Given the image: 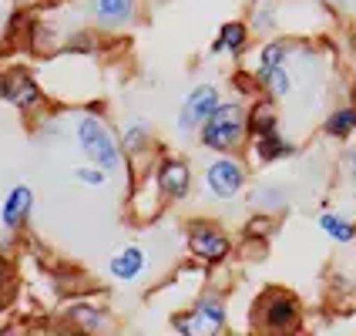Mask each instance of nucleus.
<instances>
[{
    "instance_id": "c756f323",
    "label": "nucleus",
    "mask_w": 356,
    "mask_h": 336,
    "mask_svg": "<svg viewBox=\"0 0 356 336\" xmlns=\"http://www.w3.org/2000/svg\"><path fill=\"white\" fill-rule=\"evenodd\" d=\"M0 91H3V71H0Z\"/></svg>"
},
{
    "instance_id": "a878e982",
    "label": "nucleus",
    "mask_w": 356,
    "mask_h": 336,
    "mask_svg": "<svg viewBox=\"0 0 356 336\" xmlns=\"http://www.w3.org/2000/svg\"><path fill=\"white\" fill-rule=\"evenodd\" d=\"M10 279H14V262L0 253V296H10Z\"/></svg>"
},
{
    "instance_id": "dca6fc26",
    "label": "nucleus",
    "mask_w": 356,
    "mask_h": 336,
    "mask_svg": "<svg viewBox=\"0 0 356 336\" xmlns=\"http://www.w3.org/2000/svg\"><path fill=\"white\" fill-rule=\"evenodd\" d=\"M282 128V118H279V101L266 98V95H256V101L249 104V138L256 135H269V131H279Z\"/></svg>"
},
{
    "instance_id": "412c9836",
    "label": "nucleus",
    "mask_w": 356,
    "mask_h": 336,
    "mask_svg": "<svg viewBox=\"0 0 356 336\" xmlns=\"http://www.w3.org/2000/svg\"><path fill=\"white\" fill-rule=\"evenodd\" d=\"M316 225H319V232L330 239V242H337V246H353L356 242V222L339 216V212H319Z\"/></svg>"
},
{
    "instance_id": "4468645a",
    "label": "nucleus",
    "mask_w": 356,
    "mask_h": 336,
    "mask_svg": "<svg viewBox=\"0 0 356 336\" xmlns=\"http://www.w3.org/2000/svg\"><path fill=\"white\" fill-rule=\"evenodd\" d=\"M249 40H252V27L245 24V20H225L222 27H218L216 40H212V47H209V54H229V58H242L245 51H249Z\"/></svg>"
},
{
    "instance_id": "5701e85b",
    "label": "nucleus",
    "mask_w": 356,
    "mask_h": 336,
    "mask_svg": "<svg viewBox=\"0 0 356 336\" xmlns=\"http://www.w3.org/2000/svg\"><path fill=\"white\" fill-rule=\"evenodd\" d=\"M71 175H74V182H78V185H84V189H104V185L111 182V172H108V168H101V165H95V161H84V165H78Z\"/></svg>"
},
{
    "instance_id": "c85d7f7f",
    "label": "nucleus",
    "mask_w": 356,
    "mask_h": 336,
    "mask_svg": "<svg viewBox=\"0 0 356 336\" xmlns=\"http://www.w3.org/2000/svg\"><path fill=\"white\" fill-rule=\"evenodd\" d=\"M350 44H353V54H356V31H353V40H350Z\"/></svg>"
},
{
    "instance_id": "bb28decb",
    "label": "nucleus",
    "mask_w": 356,
    "mask_h": 336,
    "mask_svg": "<svg viewBox=\"0 0 356 336\" xmlns=\"http://www.w3.org/2000/svg\"><path fill=\"white\" fill-rule=\"evenodd\" d=\"M346 172H350V178L356 182V145L346 148Z\"/></svg>"
},
{
    "instance_id": "f03ea898",
    "label": "nucleus",
    "mask_w": 356,
    "mask_h": 336,
    "mask_svg": "<svg viewBox=\"0 0 356 336\" xmlns=\"http://www.w3.org/2000/svg\"><path fill=\"white\" fill-rule=\"evenodd\" d=\"M74 145L84 155V161H95L101 168H108L111 175H118L121 168L131 165L124 148H121V135L98 111H81L74 118Z\"/></svg>"
},
{
    "instance_id": "aec40b11",
    "label": "nucleus",
    "mask_w": 356,
    "mask_h": 336,
    "mask_svg": "<svg viewBox=\"0 0 356 336\" xmlns=\"http://www.w3.org/2000/svg\"><path fill=\"white\" fill-rule=\"evenodd\" d=\"M323 135L333 141H350L356 135V104H337L326 118H323Z\"/></svg>"
},
{
    "instance_id": "b1692460",
    "label": "nucleus",
    "mask_w": 356,
    "mask_h": 336,
    "mask_svg": "<svg viewBox=\"0 0 356 336\" xmlns=\"http://www.w3.org/2000/svg\"><path fill=\"white\" fill-rule=\"evenodd\" d=\"M273 232H276V216H269V212H256V218L245 222V239H269Z\"/></svg>"
},
{
    "instance_id": "f3484780",
    "label": "nucleus",
    "mask_w": 356,
    "mask_h": 336,
    "mask_svg": "<svg viewBox=\"0 0 356 336\" xmlns=\"http://www.w3.org/2000/svg\"><path fill=\"white\" fill-rule=\"evenodd\" d=\"M152 141H155V135H152V125L145 118L128 121V125L121 128V148H124L128 161L145 159V155L152 152Z\"/></svg>"
},
{
    "instance_id": "f8f14e48",
    "label": "nucleus",
    "mask_w": 356,
    "mask_h": 336,
    "mask_svg": "<svg viewBox=\"0 0 356 336\" xmlns=\"http://www.w3.org/2000/svg\"><path fill=\"white\" fill-rule=\"evenodd\" d=\"M249 152H252V159L259 165H279V161H289L296 155V141H289L282 135V128L279 131H269V135H256V138H249Z\"/></svg>"
},
{
    "instance_id": "6e6552de",
    "label": "nucleus",
    "mask_w": 356,
    "mask_h": 336,
    "mask_svg": "<svg viewBox=\"0 0 356 336\" xmlns=\"http://www.w3.org/2000/svg\"><path fill=\"white\" fill-rule=\"evenodd\" d=\"M218 104H222V91H218V84H212V81H202V84H195L188 95H185V101H181V108H178V131L181 135H198V128L209 121V115L216 111Z\"/></svg>"
},
{
    "instance_id": "393cba45",
    "label": "nucleus",
    "mask_w": 356,
    "mask_h": 336,
    "mask_svg": "<svg viewBox=\"0 0 356 336\" xmlns=\"http://www.w3.org/2000/svg\"><path fill=\"white\" fill-rule=\"evenodd\" d=\"M249 27H252V34H273V27H276V14H273V7H266V3H252V20H249Z\"/></svg>"
},
{
    "instance_id": "f257e3e1",
    "label": "nucleus",
    "mask_w": 356,
    "mask_h": 336,
    "mask_svg": "<svg viewBox=\"0 0 356 336\" xmlns=\"http://www.w3.org/2000/svg\"><path fill=\"white\" fill-rule=\"evenodd\" d=\"M195 138L212 155H238L249 141V104L242 98H222V104L198 128Z\"/></svg>"
},
{
    "instance_id": "ddd939ff",
    "label": "nucleus",
    "mask_w": 356,
    "mask_h": 336,
    "mask_svg": "<svg viewBox=\"0 0 356 336\" xmlns=\"http://www.w3.org/2000/svg\"><path fill=\"white\" fill-rule=\"evenodd\" d=\"M145 269H148V253L141 246H121L108 259V276L115 282H135L145 276Z\"/></svg>"
},
{
    "instance_id": "20e7f679",
    "label": "nucleus",
    "mask_w": 356,
    "mask_h": 336,
    "mask_svg": "<svg viewBox=\"0 0 356 336\" xmlns=\"http://www.w3.org/2000/svg\"><path fill=\"white\" fill-rule=\"evenodd\" d=\"M168 326L181 336H216L229 326V306H225V296L216 293V289H205L198 293L195 303L181 313H172Z\"/></svg>"
},
{
    "instance_id": "0eeeda50",
    "label": "nucleus",
    "mask_w": 356,
    "mask_h": 336,
    "mask_svg": "<svg viewBox=\"0 0 356 336\" xmlns=\"http://www.w3.org/2000/svg\"><path fill=\"white\" fill-rule=\"evenodd\" d=\"M152 182H155V192L165 205H178V202H185V198L192 195V165L185 159H178V155H165L159 159L155 165V172H152Z\"/></svg>"
},
{
    "instance_id": "1a4fd4ad",
    "label": "nucleus",
    "mask_w": 356,
    "mask_h": 336,
    "mask_svg": "<svg viewBox=\"0 0 356 336\" xmlns=\"http://www.w3.org/2000/svg\"><path fill=\"white\" fill-rule=\"evenodd\" d=\"M0 101H7L10 108H17L24 115H31V111H38L40 104H44V88H40V81L27 71V67H7L3 71V91H0Z\"/></svg>"
},
{
    "instance_id": "a211bd4d",
    "label": "nucleus",
    "mask_w": 356,
    "mask_h": 336,
    "mask_svg": "<svg viewBox=\"0 0 356 336\" xmlns=\"http://www.w3.org/2000/svg\"><path fill=\"white\" fill-rule=\"evenodd\" d=\"M249 205H252L256 212H269V216L286 212V209H289V189L279 185V182H262V185H256V189L249 192Z\"/></svg>"
},
{
    "instance_id": "cd10ccee",
    "label": "nucleus",
    "mask_w": 356,
    "mask_h": 336,
    "mask_svg": "<svg viewBox=\"0 0 356 336\" xmlns=\"http://www.w3.org/2000/svg\"><path fill=\"white\" fill-rule=\"evenodd\" d=\"M326 3H330V7H337V10H346L353 0H326Z\"/></svg>"
},
{
    "instance_id": "4be33fe9",
    "label": "nucleus",
    "mask_w": 356,
    "mask_h": 336,
    "mask_svg": "<svg viewBox=\"0 0 356 336\" xmlns=\"http://www.w3.org/2000/svg\"><path fill=\"white\" fill-rule=\"evenodd\" d=\"M293 40L286 38H266L262 44H259L256 51V67L252 71H266V67H279V64H289V58H293Z\"/></svg>"
},
{
    "instance_id": "423d86ee",
    "label": "nucleus",
    "mask_w": 356,
    "mask_h": 336,
    "mask_svg": "<svg viewBox=\"0 0 356 336\" xmlns=\"http://www.w3.org/2000/svg\"><path fill=\"white\" fill-rule=\"evenodd\" d=\"M205 192L216 202H232L245 192L249 185V168L238 155H212V161L205 165Z\"/></svg>"
},
{
    "instance_id": "7ed1b4c3",
    "label": "nucleus",
    "mask_w": 356,
    "mask_h": 336,
    "mask_svg": "<svg viewBox=\"0 0 356 336\" xmlns=\"http://www.w3.org/2000/svg\"><path fill=\"white\" fill-rule=\"evenodd\" d=\"M252 326L262 333H296L302 326V303L282 286H266L252 303Z\"/></svg>"
},
{
    "instance_id": "9b49d317",
    "label": "nucleus",
    "mask_w": 356,
    "mask_h": 336,
    "mask_svg": "<svg viewBox=\"0 0 356 336\" xmlns=\"http://www.w3.org/2000/svg\"><path fill=\"white\" fill-rule=\"evenodd\" d=\"M141 0H91V17L101 31H124L138 20Z\"/></svg>"
},
{
    "instance_id": "2eb2a0df",
    "label": "nucleus",
    "mask_w": 356,
    "mask_h": 336,
    "mask_svg": "<svg viewBox=\"0 0 356 336\" xmlns=\"http://www.w3.org/2000/svg\"><path fill=\"white\" fill-rule=\"evenodd\" d=\"M252 78H256L259 95H266V98L286 101L293 95V71H289V64L266 67V71H252Z\"/></svg>"
},
{
    "instance_id": "9d476101",
    "label": "nucleus",
    "mask_w": 356,
    "mask_h": 336,
    "mask_svg": "<svg viewBox=\"0 0 356 336\" xmlns=\"http://www.w3.org/2000/svg\"><path fill=\"white\" fill-rule=\"evenodd\" d=\"M34 202H38L34 189L24 185V182H17L14 189H7V195L0 202V225H3L7 232H20V229L27 225L31 212H34Z\"/></svg>"
},
{
    "instance_id": "6ab92c4d",
    "label": "nucleus",
    "mask_w": 356,
    "mask_h": 336,
    "mask_svg": "<svg viewBox=\"0 0 356 336\" xmlns=\"http://www.w3.org/2000/svg\"><path fill=\"white\" fill-rule=\"evenodd\" d=\"M64 317L71 326H78V330H88V333H98V330H108V310L104 306H95V303H71L67 310H64Z\"/></svg>"
},
{
    "instance_id": "39448f33",
    "label": "nucleus",
    "mask_w": 356,
    "mask_h": 336,
    "mask_svg": "<svg viewBox=\"0 0 356 336\" xmlns=\"http://www.w3.org/2000/svg\"><path fill=\"white\" fill-rule=\"evenodd\" d=\"M185 249H188V256L195 259V262H202L205 269H212V266H222V262L232 259L236 242H232V236L218 222L192 218L185 225Z\"/></svg>"
}]
</instances>
